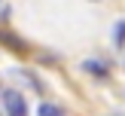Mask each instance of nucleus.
<instances>
[{"label":"nucleus","mask_w":125,"mask_h":116,"mask_svg":"<svg viewBox=\"0 0 125 116\" xmlns=\"http://www.w3.org/2000/svg\"><path fill=\"white\" fill-rule=\"evenodd\" d=\"M85 70H89V73H95V76H107V73H110V67L107 64H101V61H85Z\"/></svg>","instance_id":"nucleus-2"},{"label":"nucleus","mask_w":125,"mask_h":116,"mask_svg":"<svg viewBox=\"0 0 125 116\" xmlns=\"http://www.w3.org/2000/svg\"><path fill=\"white\" fill-rule=\"evenodd\" d=\"M0 40H3V43H6V46H12V49H24V46H21V43H18V40H15V37H6V34H0Z\"/></svg>","instance_id":"nucleus-5"},{"label":"nucleus","mask_w":125,"mask_h":116,"mask_svg":"<svg viewBox=\"0 0 125 116\" xmlns=\"http://www.w3.org/2000/svg\"><path fill=\"white\" fill-rule=\"evenodd\" d=\"M122 43H125V21L116 24V46H122Z\"/></svg>","instance_id":"nucleus-4"},{"label":"nucleus","mask_w":125,"mask_h":116,"mask_svg":"<svg viewBox=\"0 0 125 116\" xmlns=\"http://www.w3.org/2000/svg\"><path fill=\"white\" fill-rule=\"evenodd\" d=\"M40 116H64V110L55 107V104H43V107H40Z\"/></svg>","instance_id":"nucleus-3"},{"label":"nucleus","mask_w":125,"mask_h":116,"mask_svg":"<svg viewBox=\"0 0 125 116\" xmlns=\"http://www.w3.org/2000/svg\"><path fill=\"white\" fill-rule=\"evenodd\" d=\"M3 110H6V116H28V104H24L21 92H15V89L3 92Z\"/></svg>","instance_id":"nucleus-1"}]
</instances>
